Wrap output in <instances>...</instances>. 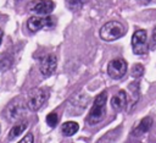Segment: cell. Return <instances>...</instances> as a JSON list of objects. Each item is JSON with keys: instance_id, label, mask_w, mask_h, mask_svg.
<instances>
[{"instance_id": "1", "label": "cell", "mask_w": 156, "mask_h": 143, "mask_svg": "<svg viewBox=\"0 0 156 143\" xmlns=\"http://www.w3.org/2000/svg\"><path fill=\"white\" fill-rule=\"evenodd\" d=\"M106 101H107V92L106 90L101 92L94 99L93 108L90 109V111L87 116V122L89 125H95L104 120V117L106 115Z\"/></svg>"}, {"instance_id": "2", "label": "cell", "mask_w": 156, "mask_h": 143, "mask_svg": "<svg viewBox=\"0 0 156 143\" xmlns=\"http://www.w3.org/2000/svg\"><path fill=\"white\" fill-rule=\"evenodd\" d=\"M126 27L118 21H108L100 28V37L105 42H112L119 39L126 34Z\"/></svg>"}, {"instance_id": "3", "label": "cell", "mask_w": 156, "mask_h": 143, "mask_svg": "<svg viewBox=\"0 0 156 143\" xmlns=\"http://www.w3.org/2000/svg\"><path fill=\"white\" fill-rule=\"evenodd\" d=\"M46 98H48V92L44 88L33 89L26 99L27 108L30 111H38L43 106V104L46 101Z\"/></svg>"}, {"instance_id": "4", "label": "cell", "mask_w": 156, "mask_h": 143, "mask_svg": "<svg viewBox=\"0 0 156 143\" xmlns=\"http://www.w3.org/2000/svg\"><path fill=\"white\" fill-rule=\"evenodd\" d=\"M88 101H89L88 95L84 92H78V93H76L74 95L71 97V99L68 101V105H67V110H68L69 114L78 115V114L84 111L85 106L88 105Z\"/></svg>"}, {"instance_id": "5", "label": "cell", "mask_w": 156, "mask_h": 143, "mask_svg": "<svg viewBox=\"0 0 156 143\" xmlns=\"http://www.w3.org/2000/svg\"><path fill=\"white\" fill-rule=\"evenodd\" d=\"M27 104L24 100L22 99H15L12 100L9 106H7V110H6V114H7V117L9 120L11 121H17V120H21L22 117L26 116L27 114Z\"/></svg>"}, {"instance_id": "6", "label": "cell", "mask_w": 156, "mask_h": 143, "mask_svg": "<svg viewBox=\"0 0 156 143\" xmlns=\"http://www.w3.org/2000/svg\"><path fill=\"white\" fill-rule=\"evenodd\" d=\"M132 48L133 53L136 55H144L147 51V35L146 31L138 29L132 37Z\"/></svg>"}, {"instance_id": "7", "label": "cell", "mask_w": 156, "mask_h": 143, "mask_svg": "<svg viewBox=\"0 0 156 143\" xmlns=\"http://www.w3.org/2000/svg\"><path fill=\"white\" fill-rule=\"evenodd\" d=\"M127 67H128L127 61L124 59H122V57H117V59H113V60H111L108 62L107 73L113 79H119L126 75Z\"/></svg>"}, {"instance_id": "8", "label": "cell", "mask_w": 156, "mask_h": 143, "mask_svg": "<svg viewBox=\"0 0 156 143\" xmlns=\"http://www.w3.org/2000/svg\"><path fill=\"white\" fill-rule=\"evenodd\" d=\"M56 66H57V59L54 54H48L43 56L39 61V71L45 77L51 76L55 72Z\"/></svg>"}, {"instance_id": "9", "label": "cell", "mask_w": 156, "mask_h": 143, "mask_svg": "<svg viewBox=\"0 0 156 143\" xmlns=\"http://www.w3.org/2000/svg\"><path fill=\"white\" fill-rule=\"evenodd\" d=\"M55 24V18L46 16V17H30L27 21V27L32 32H37L45 27H52Z\"/></svg>"}, {"instance_id": "10", "label": "cell", "mask_w": 156, "mask_h": 143, "mask_svg": "<svg viewBox=\"0 0 156 143\" xmlns=\"http://www.w3.org/2000/svg\"><path fill=\"white\" fill-rule=\"evenodd\" d=\"M54 7H55V4L51 0H39L34 4V6L32 7V11H34L38 15L46 16L54 10Z\"/></svg>"}, {"instance_id": "11", "label": "cell", "mask_w": 156, "mask_h": 143, "mask_svg": "<svg viewBox=\"0 0 156 143\" xmlns=\"http://www.w3.org/2000/svg\"><path fill=\"white\" fill-rule=\"evenodd\" d=\"M127 103H128V95L124 90H119L111 99V106L115 110H123L127 106Z\"/></svg>"}, {"instance_id": "12", "label": "cell", "mask_w": 156, "mask_h": 143, "mask_svg": "<svg viewBox=\"0 0 156 143\" xmlns=\"http://www.w3.org/2000/svg\"><path fill=\"white\" fill-rule=\"evenodd\" d=\"M151 126H152V119L149 117V116H146V117H144V119L139 122V125L135 127V130L133 131V134H134V136L144 134V133H146V132L150 130Z\"/></svg>"}, {"instance_id": "13", "label": "cell", "mask_w": 156, "mask_h": 143, "mask_svg": "<svg viewBox=\"0 0 156 143\" xmlns=\"http://www.w3.org/2000/svg\"><path fill=\"white\" fill-rule=\"evenodd\" d=\"M78 130H79V125L77 122H74V121H67V122H65L62 125V128H61L63 136H66V137L73 136Z\"/></svg>"}, {"instance_id": "14", "label": "cell", "mask_w": 156, "mask_h": 143, "mask_svg": "<svg viewBox=\"0 0 156 143\" xmlns=\"http://www.w3.org/2000/svg\"><path fill=\"white\" fill-rule=\"evenodd\" d=\"M26 128H27V122H26V121L20 122V123H16V125L10 130V132H9V141H12V139H15L16 137L21 136V134L24 132Z\"/></svg>"}, {"instance_id": "15", "label": "cell", "mask_w": 156, "mask_h": 143, "mask_svg": "<svg viewBox=\"0 0 156 143\" xmlns=\"http://www.w3.org/2000/svg\"><path fill=\"white\" fill-rule=\"evenodd\" d=\"M88 1L89 0H66V6L72 11H77L82 9Z\"/></svg>"}, {"instance_id": "16", "label": "cell", "mask_w": 156, "mask_h": 143, "mask_svg": "<svg viewBox=\"0 0 156 143\" xmlns=\"http://www.w3.org/2000/svg\"><path fill=\"white\" fill-rule=\"evenodd\" d=\"M57 122H58V116H57L56 112H50V114H48V116H46V123H48L50 127H55V126L57 125Z\"/></svg>"}, {"instance_id": "17", "label": "cell", "mask_w": 156, "mask_h": 143, "mask_svg": "<svg viewBox=\"0 0 156 143\" xmlns=\"http://www.w3.org/2000/svg\"><path fill=\"white\" fill-rule=\"evenodd\" d=\"M143 73H144V66L140 64H135L132 68V76L135 78H139V77H141Z\"/></svg>"}, {"instance_id": "18", "label": "cell", "mask_w": 156, "mask_h": 143, "mask_svg": "<svg viewBox=\"0 0 156 143\" xmlns=\"http://www.w3.org/2000/svg\"><path fill=\"white\" fill-rule=\"evenodd\" d=\"M11 65V57L7 55L0 56V70H6Z\"/></svg>"}, {"instance_id": "19", "label": "cell", "mask_w": 156, "mask_h": 143, "mask_svg": "<svg viewBox=\"0 0 156 143\" xmlns=\"http://www.w3.org/2000/svg\"><path fill=\"white\" fill-rule=\"evenodd\" d=\"M33 141H34L33 134H32V133H27V134L24 136V138H22V139L20 141V143H33Z\"/></svg>"}, {"instance_id": "20", "label": "cell", "mask_w": 156, "mask_h": 143, "mask_svg": "<svg viewBox=\"0 0 156 143\" xmlns=\"http://www.w3.org/2000/svg\"><path fill=\"white\" fill-rule=\"evenodd\" d=\"M141 4H144V5H147V4H150V2H152V1H155V0H139Z\"/></svg>"}, {"instance_id": "21", "label": "cell", "mask_w": 156, "mask_h": 143, "mask_svg": "<svg viewBox=\"0 0 156 143\" xmlns=\"http://www.w3.org/2000/svg\"><path fill=\"white\" fill-rule=\"evenodd\" d=\"M152 40L156 43V26H155V28H154V31H152Z\"/></svg>"}, {"instance_id": "22", "label": "cell", "mask_w": 156, "mask_h": 143, "mask_svg": "<svg viewBox=\"0 0 156 143\" xmlns=\"http://www.w3.org/2000/svg\"><path fill=\"white\" fill-rule=\"evenodd\" d=\"M2 37H4V32L0 29V44H1V42H2Z\"/></svg>"}, {"instance_id": "23", "label": "cell", "mask_w": 156, "mask_h": 143, "mask_svg": "<svg viewBox=\"0 0 156 143\" xmlns=\"http://www.w3.org/2000/svg\"><path fill=\"white\" fill-rule=\"evenodd\" d=\"M0 131H1V128H0Z\"/></svg>"}]
</instances>
